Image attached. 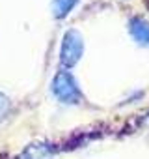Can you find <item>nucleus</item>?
<instances>
[{
	"instance_id": "f257e3e1",
	"label": "nucleus",
	"mask_w": 149,
	"mask_h": 159,
	"mask_svg": "<svg viewBox=\"0 0 149 159\" xmlns=\"http://www.w3.org/2000/svg\"><path fill=\"white\" fill-rule=\"evenodd\" d=\"M50 92L63 105H79L82 101L80 86L77 83V79L73 77V73L67 69H60L54 75L52 83H50Z\"/></svg>"
},
{
	"instance_id": "7ed1b4c3",
	"label": "nucleus",
	"mask_w": 149,
	"mask_h": 159,
	"mask_svg": "<svg viewBox=\"0 0 149 159\" xmlns=\"http://www.w3.org/2000/svg\"><path fill=\"white\" fill-rule=\"evenodd\" d=\"M129 34L132 36V39L142 45V47H149V23L142 17H132L129 21Z\"/></svg>"
},
{
	"instance_id": "39448f33",
	"label": "nucleus",
	"mask_w": 149,
	"mask_h": 159,
	"mask_svg": "<svg viewBox=\"0 0 149 159\" xmlns=\"http://www.w3.org/2000/svg\"><path fill=\"white\" fill-rule=\"evenodd\" d=\"M50 153V148L47 144H30L17 159H45Z\"/></svg>"
},
{
	"instance_id": "f03ea898",
	"label": "nucleus",
	"mask_w": 149,
	"mask_h": 159,
	"mask_svg": "<svg viewBox=\"0 0 149 159\" xmlns=\"http://www.w3.org/2000/svg\"><path fill=\"white\" fill-rule=\"evenodd\" d=\"M84 54V38L79 30H67L60 45V62L65 69L74 67Z\"/></svg>"
},
{
	"instance_id": "20e7f679",
	"label": "nucleus",
	"mask_w": 149,
	"mask_h": 159,
	"mask_svg": "<svg viewBox=\"0 0 149 159\" xmlns=\"http://www.w3.org/2000/svg\"><path fill=\"white\" fill-rule=\"evenodd\" d=\"M79 2H80V0H52V4H50L52 15L56 19H63V17H67L74 10V6H77Z\"/></svg>"
},
{
	"instance_id": "423d86ee",
	"label": "nucleus",
	"mask_w": 149,
	"mask_h": 159,
	"mask_svg": "<svg viewBox=\"0 0 149 159\" xmlns=\"http://www.w3.org/2000/svg\"><path fill=\"white\" fill-rule=\"evenodd\" d=\"M10 109H11V101L10 98L4 94V92H0V122H4L10 114Z\"/></svg>"
}]
</instances>
